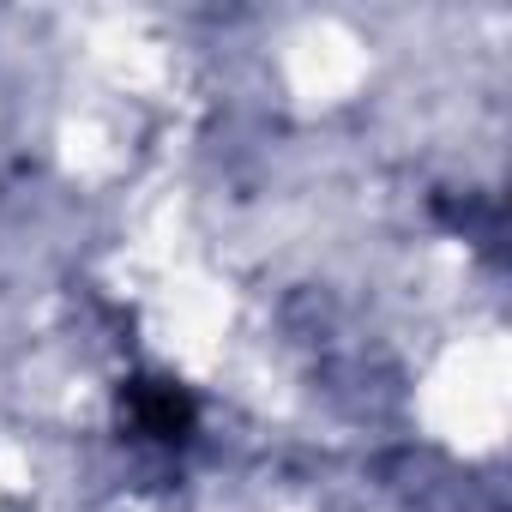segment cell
<instances>
[{
	"instance_id": "cell-1",
	"label": "cell",
	"mask_w": 512,
	"mask_h": 512,
	"mask_svg": "<svg viewBox=\"0 0 512 512\" xmlns=\"http://www.w3.org/2000/svg\"><path fill=\"white\" fill-rule=\"evenodd\" d=\"M127 428L157 446H181L193 434V398L175 380H133L127 392Z\"/></svg>"
}]
</instances>
